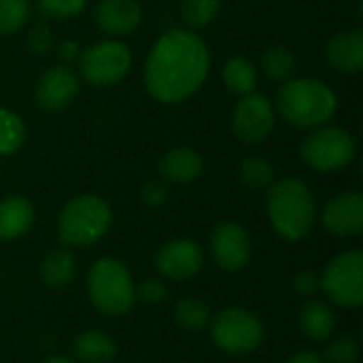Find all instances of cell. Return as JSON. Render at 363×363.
I'll return each mask as SVG.
<instances>
[{
	"mask_svg": "<svg viewBox=\"0 0 363 363\" xmlns=\"http://www.w3.org/2000/svg\"><path fill=\"white\" fill-rule=\"evenodd\" d=\"M211 257L225 272L242 270L253 251L249 230L238 221H221L211 234Z\"/></svg>",
	"mask_w": 363,
	"mask_h": 363,
	"instance_id": "10",
	"label": "cell"
},
{
	"mask_svg": "<svg viewBox=\"0 0 363 363\" xmlns=\"http://www.w3.org/2000/svg\"><path fill=\"white\" fill-rule=\"evenodd\" d=\"M211 338L215 347L228 355H251L255 353L266 336L262 319L242 306H228L213 315Z\"/></svg>",
	"mask_w": 363,
	"mask_h": 363,
	"instance_id": "6",
	"label": "cell"
},
{
	"mask_svg": "<svg viewBox=\"0 0 363 363\" xmlns=\"http://www.w3.org/2000/svg\"><path fill=\"white\" fill-rule=\"evenodd\" d=\"M355 151L357 145L351 132L334 125L313 132L300 149L304 164L317 172H338L347 168L353 162Z\"/></svg>",
	"mask_w": 363,
	"mask_h": 363,
	"instance_id": "8",
	"label": "cell"
},
{
	"mask_svg": "<svg viewBox=\"0 0 363 363\" xmlns=\"http://www.w3.org/2000/svg\"><path fill=\"white\" fill-rule=\"evenodd\" d=\"M277 104L289 125L317 128L334 117L338 98L319 79H287L277 94Z\"/></svg>",
	"mask_w": 363,
	"mask_h": 363,
	"instance_id": "3",
	"label": "cell"
},
{
	"mask_svg": "<svg viewBox=\"0 0 363 363\" xmlns=\"http://www.w3.org/2000/svg\"><path fill=\"white\" fill-rule=\"evenodd\" d=\"M30 15L28 0H0V36L17 32Z\"/></svg>",
	"mask_w": 363,
	"mask_h": 363,
	"instance_id": "29",
	"label": "cell"
},
{
	"mask_svg": "<svg viewBox=\"0 0 363 363\" xmlns=\"http://www.w3.org/2000/svg\"><path fill=\"white\" fill-rule=\"evenodd\" d=\"M325 60L340 72H359L363 68L362 32H340L330 38L325 45Z\"/></svg>",
	"mask_w": 363,
	"mask_h": 363,
	"instance_id": "18",
	"label": "cell"
},
{
	"mask_svg": "<svg viewBox=\"0 0 363 363\" xmlns=\"http://www.w3.org/2000/svg\"><path fill=\"white\" fill-rule=\"evenodd\" d=\"M294 68H296V57L283 45H272L262 55V70L272 81H283L285 83L291 77Z\"/></svg>",
	"mask_w": 363,
	"mask_h": 363,
	"instance_id": "25",
	"label": "cell"
},
{
	"mask_svg": "<svg viewBox=\"0 0 363 363\" xmlns=\"http://www.w3.org/2000/svg\"><path fill=\"white\" fill-rule=\"evenodd\" d=\"M221 77H223L225 87L238 96L251 94L257 85V68L253 66V62H249L242 55L228 60L223 70H221Z\"/></svg>",
	"mask_w": 363,
	"mask_h": 363,
	"instance_id": "22",
	"label": "cell"
},
{
	"mask_svg": "<svg viewBox=\"0 0 363 363\" xmlns=\"http://www.w3.org/2000/svg\"><path fill=\"white\" fill-rule=\"evenodd\" d=\"M111 225V204L96 194H83L64 204L57 217V236L66 247H89L104 238Z\"/></svg>",
	"mask_w": 363,
	"mask_h": 363,
	"instance_id": "5",
	"label": "cell"
},
{
	"mask_svg": "<svg viewBox=\"0 0 363 363\" xmlns=\"http://www.w3.org/2000/svg\"><path fill=\"white\" fill-rule=\"evenodd\" d=\"M208 64V49L198 34L191 30H170L149 51L145 64L147 91L164 104L183 102L202 87Z\"/></svg>",
	"mask_w": 363,
	"mask_h": 363,
	"instance_id": "1",
	"label": "cell"
},
{
	"mask_svg": "<svg viewBox=\"0 0 363 363\" xmlns=\"http://www.w3.org/2000/svg\"><path fill=\"white\" fill-rule=\"evenodd\" d=\"M274 106L268 98L259 94H247L234 108V134L247 145H257L270 136L274 128Z\"/></svg>",
	"mask_w": 363,
	"mask_h": 363,
	"instance_id": "11",
	"label": "cell"
},
{
	"mask_svg": "<svg viewBox=\"0 0 363 363\" xmlns=\"http://www.w3.org/2000/svg\"><path fill=\"white\" fill-rule=\"evenodd\" d=\"M321 225L336 238H353L363 232V196L359 191H345L332 198L323 213Z\"/></svg>",
	"mask_w": 363,
	"mask_h": 363,
	"instance_id": "13",
	"label": "cell"
},
{
	"mask_svg": "<svg viewBox=\"0 0 363 363\" xmlns=\"http://www.w3.org/2000/svg\"><path fill=\"white\" fill-rule=\"evenodd\" d=\"M238 179L247 189L262 191L274 183V168L264 157H247L238 166Z\"/></svg>",
	"mask_w": 363,
	"mask_h": 363,
	"instance_id": "24",
	"label": "cell"
},
{
	"mask_svg": "<svg viewBox=\"0 0 363 363\" xmlns=\"http://www.w3.org/2000/svg\"><path fill=\"white\" fill-rule=\"evenodd\" d=\"M26 140V125L9 108H0V155L15 153Z\"/></svg>",
	"mask_w": 363,
	"mask_h": 363,
	"instance_id": "26",
	"label": "cell"
},
{
	"mask_svg": "<svg viewBox=\"0 0 363 363\" xmlns=\"http://www.w3.org/2000/svg\"><path fill=\"white\" fill-rule=\"evenodd\" d=\"M87 296L98 313L121 317L136 304V283L121 259L100 257L87 270Z\"/></svg>",
	"mask_w": 363,
	"mask_h": 363,
	"instance_id": "4",
	"label": "cell"
},
{
	"mask_svg": "<svg viewBox=\"0 0 363 363\" xmlns=\"http://www.w3.org/2000/svg\"><path fill=\"white\" fill-rule=\"evenodd\" d=\"M98 28L113 36L134 32L143 21V9L136 0H100L94 9Z\"/></svg>",
	"mask_w": 363,
	"mask_h": 363,
	"instance_id": "15",
	"label": "cell"
},
{
	"mask_svg": "<svg viewBox=\"0 0 363 363\" xmlns=\"http://www.w3.org/2000/svg\"><path fill=\"white\" fill-rule=\"evenodd\" d=\"M202 170H204V160L191 147L170 149L160 162V174L168 183H177V185L194 183L202 174Z\"/></svg>",
	"mask_w": 363,
	"mask_h": 363,
	"instance_id": "17",
	"label": "cell"
},
{
	"mask_svg": "<svg viewBox=\"0 0 363 363\" xmlns=\"http://www.w3.org/2000/svg\"><path fill=\"white\" fill-rule=\"evenodd\" d=\"M34 223V206L21 196L0 200V240H17L30 232Z\"/></svg>",
	"mask_w": 363,
	"mask_h": 363,
	"instance_id": "19",
	"label": "cell"
},
{
	"mask_svg": "<svg viewBox=\"0 0 363 363\" xmlns=\"http://www.w3.org/2000/svg\"><path fill=\"white\" fill-rule=\"evenodd\" d=\"M321 291L340 308H359L363 304V251L349 249L338 253L319 274Z\"/></svg>",
	"mask_w": 363,
	"mask_h": 363,
	"instance_id": "7",
	"label": "cell"
},
{
	"mask_svg": "<svg viewBox=\"0 0 363 363\" xmlns=\"http://www.w3.org/2000/svg\"><path fill=\"white\" fill-rule=\"evenodd\" d=\"M204 266V251L191 238H172L155 253V268L168 281H189Z\"/></svg>",
	"mask_w": 363,
	"mask_h": 363,
	"instance_id": "12",
	"label": "cell"
},
{
	"mask_svg": "<svg viewBox=\"0 0 363 363\" xmlns=\"http://www.w3.org/2000/svg\"><path fill=\"white\" fill-rule=\"evenodd\" d=\"M328 347L323 351V362L325 363H357L359 362V342L345 334V336H332L330 340H325Z\"/></svg>",
	"mask_w": 363,
	"mask_h": 363,
	"instance_id": "28",
	"label": "cell"
},
{
	"mask_svg": "<svg viewBox=\"0 0 363 363\" xmlns=\"http://www.w3.org/2000/svg\"><path fill=\"white\" fill-rule=\"evenodd\" d=\"M51 45H53L51 28H49L45 21H38V23L30 30V34H28V49H30V53L43 55V53H47V51L51 49Z\"/></svg>",
	"mask_w": 363,
	"mask_h": 363,
	"instance_id": "32",
	"label": "cell"
},
{
	"mask_svg": "<svg viewBox=\"0 0 363 363\" xmlns=\"http://www.w3.org/2000/svg\"><path fill=\"white\" fill-rule=\"evenodd\" d=\"M87 0H36V6L43 15L55 19H68L79 15L85 9Z\"/></svg>",
	"mask_w": 363,
	"mask_h": 363,
	"instance_id": "30",
	"label": "cell"
},
{
	"mask_svg": "<svg viewBox=\"0 0 363 363\" xmlns=\"http://www.w3.org/2000/svg\"><path fill=\"white\" fill-rule=\"evenodd\" d=\"M132 68V53L119 40H100L79 53V70L83 79L96 87L119 83Z\"/></svg>",
	"mask_w": 363,
	"mask_h": 363,
	"instance_id": "9",
	"label": "cell"
},
{
	"mask_svg": "<svg viewBox=\"0 0 363 363\" xmlns=\"http://www.w3.org/2000/svg\"><path fill=\"white\" fill-rule=\"evenodd\" d=\"M298 325H300V332L304 334V338H308L313 342H325L334 336L338 319H336L334 308L328 302L311 298L300 308Z\"/></svg>",
	"mask_w": 363,
	"mask_h": 363,
	"instance_id": "16",
	"label": "cell"
},
{
	"mask_svg": "<svg viewBox=\"0 0 363 363\" xmlns=\"http://www.w3.org/2000/svg\"><path fill=\"white\" fill-rule=\"evenodd\" d=\"M223 0H181V17L194 30L206 28L221 11Z\"/></svg>",
	"mask_w": 363,
	"mask_h": 363,
	"instance_id": "27",
	"label": "cell"
},
{
	"mask_svg": "<svg viewBox=\"0 0 363 363\" xmlns=\"http://www.w3.org/2000/svg\"><path fill=\"white\" fill-rule=\"evenodd\" d=\"M72 353L81 363H111L117 357V342L102 330H83L72 340Z\"/></svg>",
	"mask_w": 363,
	"mask_h": 363,
	"instance_id": "20",
	"label": "cell"
},
{
	"mask_svg": "<svg viewBox=\"0 0 363 363\" xmlns=\"http://www.w3.org/2000/svg\"><path fill=\"white\" fill-rule=\"evenodd\" d=\"M266 211L272 230L289 242L306 238L317 217L315 196L302 179L274 181L268 187Z\"/></svg>",
	"mask_w": 363,
	"mask_h": 363,
	"instance_id": "2",
	"label": "cell"
},
{
	"mask_svg": "<svg viewBox=\"0 0 363 363\" xmlns=\"http://www.w3.org/2000/svg\"><path fill=\"white\" fill-rule=\"evenodd\" d=\"M38 274L47 287L64 289L77 277V259L68 249H53L43 257L38 266Z\"/></svg>",
	"mask_w": 363,
	"mask_h": 363,
	"instance_id": "21",
	"label": "cell"
},
{
	"mask_svg": "<svg viewBox=\"0 0 363 363\" xmlns=\"http://www.w3.org/2000/svg\"><path fill=\"white\" fill-rule=\"evenodd\" d=\"M168 289L164 281L160 279H145L136 285V302H143L147 306H157L166 300Z\"/></svg>",
	"mask_w": 363,
	"mask_h": 363,
	"instance_id": "31",
	"label": "cell"
},
{
	"mask_svg": "<svg viewBox=\"0 0 363 363\" xmlns=\"http://www.w3.org/2000/svg\"><path fill=\"white\" fill-rule=\"evenodd\" d=\"M211 319H213L211 308L198 298L187 296L174 304V323L185 332H191V334L204 332L208 328Z\"/></svg>",
	"mask_w": 363,
	"mask_h": 363,
	"instance_id": "23",
	"label": "cell"
},
{
	"mask_svg": "<svg viewBox=\"0 0 363 363\" xmlns=\"http://www.w3.org/2000/svg\"><path fill=\"white\" fill-rule=\"evenodd\" d=\"M40 363H74V359H70V357H64V355H51V357L43 359Z\"/></svg>",
	"mask_w": 363,
	"mask_h": 363,
	"instance_id": "37",
	"label": "cell"
},
{
	"mask_svg": "<svg viewBox=\"0 0 363 363\" xmlns=\"http://www.w3.org/2000/svg\"><path fill=\"white\" fill-rule=\"evenodd\" d=\"M285 363H325L323 357L315 351H300V353H294Z\"/></svg>",
	"mask_w": 363,
	"mask_h": 363,
	"instance_id": "35",
	"label": "cell"
},
{
	"mask_svg": "<svg viewBox=\"0 0 363 363\" xmlns=\"http://www.w3.org/2000/svg\"><path fill=\"white\" fill-rule=\"evenodd\" d=\"M79 53H81V47H79V43H74V40H64V43L60 45V57L66 60V62L79 57Z\"/></svg>",
	"mask_w": 363,
	"mask_h": 363,
	"instance_id": "36",
	"label": "cell"
},
{
	"mask_svg": "<svg viewBox=\"0 0 363 363\" xmlns=\"http://www.w3.org/2000/svg\"><path fill=\"white\" fill-rule=\"evenodd\" d=\"M140 200L151 208L164 206L168 202V187L164 183H160V181H149L140 189Z\"/></svg>",
	"mask_w": 363,
	"mask_h": 363,
	"instance_id": "34",
	"label": "cell"
},
{
	"mask_svg": "<svg viewBox=\"0 0 363 363\" xmlns=\"http://www.w3.org/2000/svg\"><path fill=\"white\" fill-rule=\"evenodd\" d=\"M79 94V79L68 66H53L36 81L34 98L45 111H64Z\"/></svg>",
	"mask_w": 363,
	"mask_h": 363,
	"instance_id": "14",
	"label": "cell"
},
{
	"mask_svg": "<svg viewBox=\"0 0 363 363\" xmlns=\"http://www.w3.org/2000/svg\"><path fill=\"white\" fill-rule=\"evenodd\" d=\"M291 287L296 294L304 296V298H313L317 291H321V279L317 272L313 270H302L298 274H294L291 279Z\"/></svg>",
	"mask_w": 363,
	"mask_h": 363,
	"instance_id": "33",
	"label": "cell"
}]
</instances>
